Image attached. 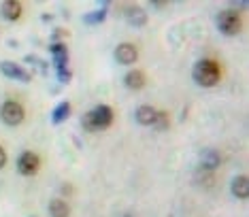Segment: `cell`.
Here are the masks:
<instances>
[{
    "label": "cell",
    "instance_id": "cell-16",
    "mask_svg": "<svg viewBox=\"0 0 249 217\" xmlns=\"http://www.w3.org/2000/svg\"><path fill=\"white\" fill-rule=\"evenodd\" d=\"M49 213H52V217H69L71 209L64 200H52V204H49Z\"/></svg>",
    "mask_w": 249,
    "mask_h": 217
},
{
    "label": "cell",
    "instance_id": "cell-8",
    "mask_svg": "<svg viewBox=\"0 0 249 217\" xmlns=\"http://www.w3.org/2000/svg\"><path fill=\"white\" fill-rule=\"evenodd\" d=\"M52 55H53L55 71L66 68V64H69V49L64 47V43H52Z\"/></svg>",
    "mask_w": 249,
    "mask_h": 217
},
{
    "label": "cell",
    "instance_id": "cell-6",
    "mask_svg": "<svg viewBox=\"0 0 249 217\" xmlns=\"http://www.w3.org/2000/svg\"><path fill=\"white\" fill-rule=\"evenodd\" d=\"M0 72H2L4 77H9V79H18V81H24V83L30 81V75H28L24 68L18 66L15 62H9V60L0 62Z\"/></svg>",
    "mask_w": 249,
    "mask_h": 217
},
{
    "label": "cell",
    "instance_id": "cell-14",
    "mask_svg": "<svg viewBox=\"0 0 249 217\" xmlns=\"http://www.w3.org/2000/svg\"><path fill=\"white\" fill-rule=\"evenodd\" d=\"M69 115H71V105L69 102H60V105L53 108V113H52V122L53 124H62Z\"/></svg>",
    "mask_w": 249,
    "mask_h": 217
},
{
    "label": "cell",
    "instance_id": "cell-22",
    "mask_svg": "<svg viewBox=\"0 0 249 217\" xmlns=\"http://www.w3.org/2000/svg\"><path fill=\"white\" fill-rule=\"evenodd\" d=\"M122 217H132V215H122Z\"/></svg>",
    "mask_w": 249,
    "mask_h": 217
},
{
    "label": "cell",
    "instance_id": "cell-2",
    "mask_svg": "<svg viewBox=\"0 0 249 217\" xmlns=\"http://www.w3.org/2000/svg\"><path fill=\"white\" fill-rule=\"evenodd\" d=\"M222 77V71H219V64L213 60H200L196 62L194 66V81L202 88H213L215 83Z\"/></svg>",
    "mask_w": 249,
    "mask_h": 217
},
{
    "label": "cell",
    "instance_id": "cell-10",
    "mask_svg": "<svg viewBox=\"0 0 249 217\" xmlns=\"http://www.w3.org/2000/svg\"><path fill=\"white\" fill-rule=\"evenodd\" d=\"M219 162H222V158H219V153L215 149H205L200 153V168L202 170H215L219 166Z\"/></svg>",
    "mask_w": 249,
    "mask_h": 217
},
{
    "label": "cell",
    "instance_id": "cell-5",
    "mask_svg": "<svg viewBox=\"0 0 249 217\" xmlns=\"http://www.w3.org/2000/svg\"><path fill=\"white\" fill-rule=\"evenodd\" d=\"M18 170H19L21 175H26V177L35 175L36 170H38V158L32 151H24L18 158Z\"/></svg>",
    "mask_w": 249,
    "mask_h": 217
},
{
    "label": "cell",
    "instance_id": "cell-9",
    "mask_svg": "<svg viewBox=\"0 0 249 217\" xmlns=\"http://www.w3.org/2000/svg\"><path fill=\"white\" fill-rule=\"evenodd\" d=\"M232 196L241 198V200H245L249 196V179L245 175H239L232 179Z\"/></svg>",
    "mask_w": 249,
    "mask_h": 217
},
{
    "label": "cell",
    "instance_id": "cell-12",
    "mask_svg": "<svg viewBox=\"0 0 249 217\" xmlns=\"http://www.w3.org/2000/svg\"><path fill=\"white\" fill-rule=\"evenodd\" d=\"M156 117H158V111L154 107H139L137 108V122L143 124V126H154L156 124Z\"/></svg>",
    "mask_w": 249,
    "mask_h": 217
},
{
    "label": "cell",
    "instance_id": "cell-13",
    "mask_svg": "<svg viewBox=\"0 0 249 217\" xmlns=\"http://www.w3.org/2000/svg\"><path fill=\"white\" fill-rule=\"evenodd\" d=\"M126 88L130 90H143L145 88V72L143 71H130L126 79H124Z\"/></svg>",
    "mask_w": 249,
    "mask_h": 217
},
{
    "label": "cell",
    "instance_id": "cell-4",
    "mask_svg": "<svg viewBox=\"0 0 249 217\" xmlns=\"http://www.w3.org/2000/svg\"><path fill=\"white\" fill-rule=\"evenodd\" d=\"M217 28L228 36H234L241 30V15L236 11H222L217 15Z\"/></svg>",
    "mask_w": 249,
    "mask_h": 217
},
{
    "label": "cell",
    "instance_id": "cell-20",
    "mask_svg": "<svg viewBox=\"0 0 249 217\" xmlns=\"http://www.w3.org/2000/svg\"><path fill=\"white\" fill-rule=\"evenodd\" d=\"M4 164H7V151H4L2 147H0V168H2Z\"/></svg>",
    "mask_w": 249,
    "mask_h": 217
},
{
    "label": "cell",
    "instance_id": "cell-1",
    "mask_svg": "<svg viewBox=\"0 0 249 217\" xmlns=\"http://www.w3.org/2000/svg\"><path fill=\"white\" fill-rule=\"evenodd\" d=\"M111 122H113V108L107 105H100V107H94L89 113H86L81 126L88 132H98V130L109 128Z\"/></svg>",
    "mask_w": 249,
    "mask_h": 217
},
{
    "label": "cell",
    "instance_id": "cell-7",
    "mask_svg": "<svg viewBox=\"0 0 249 217\" xmlns=\"http://www.w3.org/2000/svg\"><path fill=\"white\" fill-rule=\"evenodd\" d=\"M115 58H117V62H122V64H134L139 58V51L132 43H122V45H117Z\"/></svg>",
    "mask_w": 249,
    "mask_h": 217
},
{
    "label": "cell",
    "instance_id": "cell-18",
    "mask_svg": "<svg viewBox=\"0 0 249 217\" xmlns=\"http://www.w3.org/2000/svg\"><path fill=\"white\" fill-rule=\"evenodd\" d=\"M168 126V115L166 113H160L158 111V117H156V124H154V128H160V130H164Z\"/></svg>",
    "mask_w": 249,
    "mask_h": 217
},
{
    "label": "cell",
    "instance_id": "cell-17",
    "mask_svg": "<svg viewBox=\"0 0 249 217\" xmlns=\"http://www.w3.org/2000/svg\"><path fill=\"white\" fill-rule=\"evenodd\" d=\"M105 17H107V4L100 11H94V13H88L86 15V24H100V21H105Z\"/></svg>",
    "mask_w": 249,
    "mask_h": 217
},
{
    "label": "cell",
    "instance_id": "cell-3",
    "mask_svg": "<svg viewBox=\"0 0 249 217\" xmlns=\"http://www.w3.org/2000/svg\"><path fill=\"white\" fill-rule=\"evenodd\" d=\"M24 117H26V111L19 102L7 100L2 107H0V119H2L7 126H19L24 122Z\"/></svg>",
    "mask_w": 249,
    "mask_h": 217
},
{
    "label": "cell",
    "instance_id": "cell-11",
    "mask_svg": "<svg viewBox=\"0 0 249 217\" xmlns=\"http://www.w3.org/2000/svg\"><path fill=\"white\" fill-rule=\"evenodd\" d=\"M2 17L9 21H15L21 17V4L18 2V0H7V2H2Z\"/></svg>",
    "mask_w": 249,
    "mask_h": 217
},
{
    "label": "cell",
    "instance_id": "cell-19",
    "mask_svg": "<svg viewBox=\"0 0 249 217\" xmlns=\"http://www.w3.org/2000/svg\"><path fill=\"white\" fill-rule=\"evenodd\" d=\"M71 71L69 68H62V71H58V79H60V83H69L71 81Z\"/></svg>",
    "mask_w": 249,
    "mask_h": 217
},
{
    "label": "cell",
    "instance_id": "cell-21",
    "mask_svg": "<svg viewBox=\"0 0 249 217\" xmlns=\"http://www.w3.org/2000/svg\"><path fill=\"white\" fill-rule=\"evenodd\" d=\"M53 36H55V38H62V36H66V30H62V28H58Z\"/></svg>",
    "mask_w": 249,
    "mask_h": 217
},
{
    "label": "cell",
    "instance_id": "cell-15",
    "mask_svg": "<svg viewBox=\"0 0 249 217\" xmlns=\"http://www.w3.org/2000/svg\"><path fill=\"white\" fill-rule=\"evenodd\" d=\"M126 19H128L130 26H143L145 21H147V15H145L143 9H134V7H132V9H128Z\"/></svg>",
    "mask_w": 249,
    "mask_h": 217
}]
</instances>
